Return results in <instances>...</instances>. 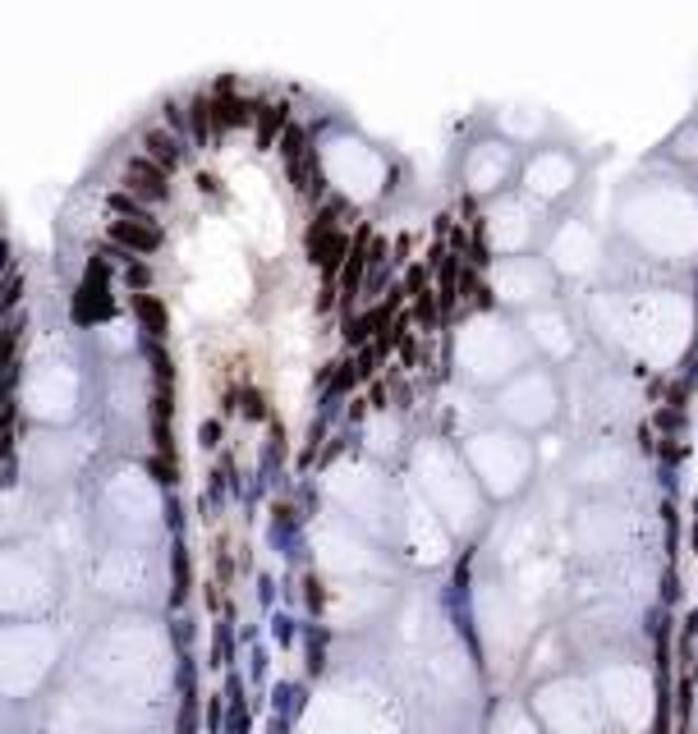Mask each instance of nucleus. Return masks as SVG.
I'll return each instance as SVG.
<instances>
[{"instance_id": "f03ea898", "label": "nucleus", "mask_w": 698, "mask_h": 734, "mask_svg": "<svg viewBox=\"0 0 698 734\" xmlns=\"http://www.w3.org/2000/svg\"><path fill=\"white\" fill-rule=\"evenodd\" d=\"M129 179H134V189L138 193H147V198H165V175L156 170L152 161H129Z\"/></svg>"}, {"instance_id": "7ed1b4c3", "label": "nucleus", "mask_w": 698, "mask_h": 734, "mask_svg": "<svg viewBox=\"0 0 698 734\" xmlns=\"http://www.w3.org/2000/svg\"><path fill=\"white\" fill-rule=\"evenodd\" d=\"M147 152H152V161H161V165H175L179 161V142H175V133H165V129H147Z\"/></svg>"}, {"instance_id": "423d86ee", "label": "nucleus", "mask_w": 698, "mask_h": 734, "mask_svg": "<svg viewBox=\"0 0 698 734\" xmlns=\"http://www.w3.org/2000/svg\"><path fill=\"white\" fill-rule=\"evenodd\" d=\"M129 285H147V266H129Z\"/></svg>"}, {"instance_id": "20e7f679", "label": "nucleus", "mask_w": 698, "mask_h": 734, "mask_svg": "<svg viewBox=\"0 0 698 734\" xmlns=\"http://www.w3.org/2000/svg\"><path fill=\"white\" fill-rule=\"evenodd\" d=\"M111 207H115V211H125V216H134V220H152V211H147V207H143L134 193H115Z\"/></svg>"}, {"instance_id": "f257e3e1", "label": "nucleus", "mask_w": 698, "mask_h": 734, "mask_svg": "<svg viewBox=\"0 0 698 734\" xmlns=\"http://www.w3.org/2000/svg\"><path fill=\"white\" fill-rule=\"evenodd\" d=\"M111 239L125 243V248H138V253H152L156 243H161V234H156L152 225H129V220H120V225H111Z\"/></svg>"}, {"instance_id": "39448f33", "label": "nucleus", "mask_w": 698, "mask_h": 734, "mask_svg": "<svg viewBox=\"0 0 698 734\" xmlns=\"http://www.w3.org/2000/svg\"><path fill=\"white\" fill-rule=\"evenodd\" d=\"M138 312H143V321H147L156 335L165 330V312H161V303H156V299H147V294H143V299H138Z\"/></svg>"}]
</instances>
